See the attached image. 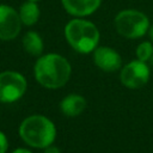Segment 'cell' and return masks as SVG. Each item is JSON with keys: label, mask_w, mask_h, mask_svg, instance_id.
Masks as SVG:
<instances>
[{"label": "cell", "mask_w": 153, "mask_h": 153, "mask_svg": "<svg viewBox=\"0 0 153 153\" xmlns=\"http://www.w3.org/2000/svg\"><path fill=\"white\" fill-rule=\"evenodd\" d=\"M7 147H8L7 137H6V135L0 130V153H6Z\"/></svg>", "instance_id": "5bb4252c"}, {"label": "cell", "mask_w": 153, "mask_h": 153, "mask_svg": "<svg viewBox=\"0 0 153 153\" xmlns=\"http://www.w3.org/2000/svg\"><path fill=\"white\" fill-rule=\"evenodd\" d=\"M18 13H19L22 23L26 26H31V25L36 24L39 19V16H41V11H39L37 2L31 1V0L23 2L19 7Z\"/></svg>", "instance_id": "8fae6325"}, {"label": "cell", "mask_w": 153, "mask_h": 153, "mask_svg": "<svg viewBox=\"0 0 153 153\" xmlns=\"http://www.w3.org/2000/svg\"><path fill=\"white\" fill-rule=\"evenodd\" d=\"M12 153H31L29 149H25V148H17L16 151H13Z\"/></svg>", "instance_id": "2e32d148"}, {"label": "cell", "mask_w": 153, "mask_h": 153, "mask_svg": "<svg viewBox=\"0 0 153 153\" xmlns=\"http://www.w3.org/2000/svg\"><path fill=\"white\" fill-rule=\"evenodd\" d=\"M120 79L128 88H140L149 79V67L143 61L134 60L122 68Z\"/></svg>", "instance_id": "8992f818"}, {"label": "cell", "mask_w": 153, "mask_h": 153, "mask_svg": "<svg viewBox=\"0 0 153 153\" xmlns=\"http://www.w3.org/2000/svg\"><path fill=\"white\" fill-rule=\"evenodd\" d=\"M151 24L148 17L137 10H123L115 17L116 31L126 38H139L148 32Z\"/></svg>", "instance_id": "277c9868"}, {"label": "cell", "mask_w": 153, "mask_h": 153, "mask_svg": "<svg viewBox=\"0 0 153 153\" xmlns=\"http://www.w3.org/2000/svg\"><path fill=\"white\" fill-rule=\"evenodd\" d=\"M93 61L98 68L105 72H115L122 65L120 54L110 47H97L93 50Z\"/></svg>", "instance_id": "ba28073f"}, {"label": "cell", "mask_w": 153, "mask_h": 153, "mask_svg": "<svg viewBox=\"0 0 153 153\" xmlns=\"http://www.w3.org/2000/svg\"><path fill=\"white\" fill-rule=\"evenodd\" d=\"M136 57L140 61L147 62L151 60V57L153 56V44L152 42H142L136 47Z\"/></svg>", "instance_id": "4fadbf2b"}, {"label": "cell", "mask_w": 153, "mask_h": 153, "mask_svg": "<svg viewBox=\"0 0 153 153\" xmlns=\"http://www.w3.org/2000/svg\"><path fill=\"white\" fill-rule=\"evenodd\" d=\"M22 25L18 11L10 5L0 4V39L11 41L16 38L20 32Z\"/></svg>", "instance_id": "52a82bcc"}, {"label": "cell", "mask_w": 153, "mask_h": 153, "mask_svg": "<svg viewBox=\"0 0 153 153\" xmlns=\"http://www.w3.org/2000/svg\"><path fill=\"white\" fill-rule=\"evenodd\" d=\"M44 153H61V151H60L56 146H54V145L51 143V145H49V146H47V147L44 148Z\"/></svg>", "instance_id": "9a60e30c"}, {"label": "cell", "mask_w": 153, "mask_h": 153, "mask_svg": "<svg viewBox=\"0 0 153 153\" xmlns=\"http://www.w3.org/2000/svg\"><path fill=\"white\" fill-rule=\"evenodd\" d=\"M26 91V79L18 72L6 71L0 73V102L13 103L23 97Z\"/></svg>", "instance_id": "5b68a950"}, {"label": "cell", "mask_w": 153, "mask_h": 153, "mask_svg": "<svg viewBox=\"0 0 153 153\" xmlns=\"http://www.w3.org/2000/svg\"><path fill=\"white\" fill-rule=\"evenodd\" d=\"M65 36L68 44L81 54L93 51L98 47L100 38L99 30L92 22L78 17L66 24Z\"/></svg>", "instance_id": "7a4b0ae2"}, {"label": "cell", "mask_w": 153, "mask_h": 153, "mask_svg": "<svg viewBox=\"0 0 153 153\" xmlns=\"http://www.w3.org/2000/svg\"><path fill=\"white\" fill-rule=\"evenodd\" d=\"M24 50L32 56H41L43 53V39L36 31H27L23 37Z\"/></svg>", "instance_id": "7c38bea8"}, {"label": "cell", "mask_w": 153, "mask_h": 153, "mask_svg": "<svg viewBox=\"0 0 153 153\" xmlns=\"http://www.w3.org/2000/svg\"><path fill=\"white\" fill-rule=\"evenodd\" d=\"M19 135L29 146L35 148H45L54 142L56 128L49 118L42 115H32L20 123Z\"/></svg>", "instance_id": "3957f363"}, {"label": "cell", "mask_w": 153, "mask_h": 153, "mask_svg": "<svg viewBox=\"0 0 153 153\" xmlns=\"http://www.w3.org/2000/svg\"><path fill=\"white\" fill-rule=\"evenodd\" d=\"M36 80L47 88L62 87L71 76L69 62L59 54H45L38 57L33 67Z\"/></svg>", "instance_id": "6da1fadb"}, {"label": "cell", "mask_w": 153, "mask_h": 153, "mask_svg": "<svg viewBox=\"0 0 153 153\" xmlns=\"http://www.w3.org/2000/svg\"><path fill=\"white\" fill-rule=\"evenodd\" d=\"M149 67H151V69L153 71V56H152L151 60H149Z\"/></svg>", "instance_id": "ac0fdd59"}, {"label": "cell", "mask_w": 153, "mask_h": 153, "mask_svg": "<svg viewBox=\"0 0 153 153\" xmlns=\"http://www.w3.org/2000/svg\"><path fill=\"white\" fill-rule=\"evenodd\" d=\"M61 2L67 13L73 17L84 18L94 13L99 8L102 0H61Z\"/></svg>", "instance_id": "9c48e42d"}, {"label": "cell", "mask_w": 153, "mask_h": 153, "mask_svg": "<svg viewBox=\"0 0 153 153\" xmlns=\"http://www.w3.org/2000/svg\"><path fill=\"white\" fill-rule=\"evenodd\" d=\"M31 1H36V2H37V1H39V0H31Z\"/></svg>", "instance_id": "d6986e66"}, {"label": "cell", "mask_w": 153, "mask_h": 153, "mask_svg": "<svg viewBox=\"0 0 153 153\" xmlns=\"http://www.w3.org/2000/svg\"><path fill=\"white\" fill-rule=\"evenodd\" d=\"M61 111L68 117H75L80 115L86 108V100L82 96L73 93L66 96L60 103Z\"/></svg>", "instance_id": "30bf717a"}, {"label": "cell", "mask_w": 153, "mask_h": 153, "mask_svg": "<svg viewBox=\"0 0 153 153\" xmlns=\"http://www.w3.org/2000/svg\"><path fill=\"white\" fill-rule=\"evenodd\" d=\"M148 35H149V39H151V42H152V44H153V24L149 26V29H148Z\"/></svg>", "instance_id": "e0dca14e"}]
</instances>
